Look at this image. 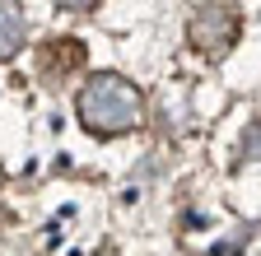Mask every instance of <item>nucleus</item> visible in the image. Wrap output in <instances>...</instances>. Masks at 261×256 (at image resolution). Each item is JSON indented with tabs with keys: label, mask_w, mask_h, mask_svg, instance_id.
<instances>
[{
	"label": "nucleus",
	"mask_w": 261,
	"mask_h": 256,
	"mask_svg": "<svg viewBox=\"0 0 261 256\" xmlns=\"http://www.w3.org/2000/svg\"><path fill=\"white\" fill-rule=\"evenodd\" d=\"M80 121L89 126L93 135H121L136 131L145 121V98L136 84H126L121 75H93L80 89Z\"/></svg>",
	"instance_id": "1"
},
{
	"label": "nucleus",
	"mask_w": 261,
	"mask_h": 256,
	"mask_svg": "<svg viewBox=\"0 0 261 256\" xmlns=\"http://www.w3.org/2000/svg\"><path fill=\"white\" fill-rule=\"evenodd\" d=\"M238 10L233 5H201L191 14V23H187V38H191V47L196 51H205V56H224L228 47L238 42Z\"/></svg>",
	"instance_id": "2"
},
{
	"label": "nucleus",
	"mask_w": 261,
	"mask_h": 256,
	"mask_svg": "<svg viewBox=\"0 0 261 256\" xmlns=\"http://www.w3.org/2000/svg\"><path fill=\"white\" fill-rule=\"evenodd\" d=\"M23 33H28L23 5H19V0H0V61H10L23 47Z\"/></svg>",
	"instance_id": "3"
},
{
	"label": "nucleus",
	"mask_w": 261,
	"mask_h": 256,
	"mask_svg": "<svg viewBox=\"0 0 261 256\" xmlns=\"http://www.w3.org/2000/svg\"><path fill=\"white\" fill-rule=\"evenodd\" d=\"M243 158H256V163H261V121L247 126V135H243Z\"/></svg>",
	"instance_id": "4"
},
{
	"label": "nucleus",
	"mask_w": 261,
	"mask_h": 256,
	"mask_svg": "<svg viewBox=\"0 0 261 256\" xmlns=\"http://www.w3.org/2000/svg\"><path fill=\"white\" fill-rule=\"evenodd\" d=\"M61 10H89V5H98V0H56Z\"/></svg>",
	"instance_id": "5"
}]
</instances>
